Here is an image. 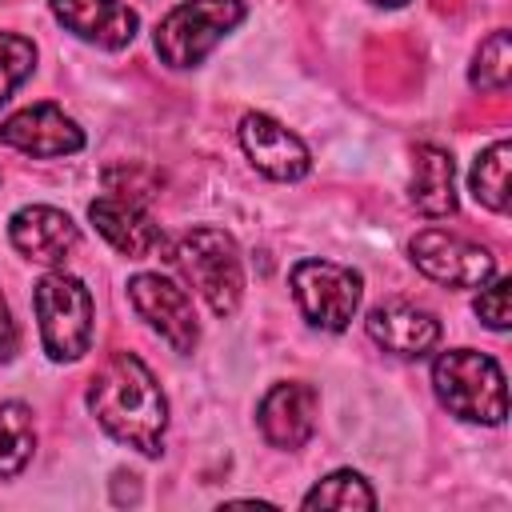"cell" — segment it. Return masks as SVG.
Instances as JSON below:
<instances>
[{"mask_svg":"<svg viewBox=\"0 0 512 512\" xmlns=\"http://www.w3.org/2000/svg\"><path fill=\"white\" fill-rule=\"evenodd\" d=\"M88 408L112 440H120L144 456L160 452L164 428H168V400L140 356L112 352L100 364V372L92 376Z\"/></svg>","mask_w":512,"mask_h":512,"instance_id":"obj_1","label":"cell"},{"mask_svg":"<svg viewBox=\"0 0 512 512\" xmlns=\"http://www.w3.org/2000/svg\"><path fill=\"white\" fill-rule=\"evenodd\" d=\"M432 388H436V400L468 424H492L496 428L508 416L504 372L484 352H472V348L440 352L432 364Z\"/></svg>","mask_w":512,"mask_h":512,"instance_id":"obj_2","label":"cell"},{"mask_svg":"<svg viewBox=\"0 0 512 512\" xmlns=\"http://www.w3.org/2000/svg\"><path fill=\"white\" fill-rule=\"evenodd\" d=\"M172 260L180 264L188 284L204 296V304L216 316H232L240 308L244 264H240V248H236V240L228 232H220V228H188L176 240Z\"/></svg>","mask_w":512,"mask_h":512,"instance_id":"obj_3","label":"cell"},{"mask_svg":"<svg viewBox=\"0 0 512 512\" xmlns=\"http://www.w3.org/2000/svg\"><path fill=\"white\" fill-rule=\"evenodd\" d=\"M40 340L52 360H80L92 344V296L88 288L68 272H48L36 280L32 292Z\"/></svg>","mask_w":512,"mask_h":512,"instance_id":"obj_4","label":"cell"},{"mask_svg":"<svg viewBox=\"0 0 512 512\" xmlns=\"http://www.w3.org/2000/svg\"><path fill=\"white\" fill-rule=\"evenodd\" d=\"M244 20L240 0H188L156 24V56L168 68H196L236 24Z\"/></svg>","mask_w":512,"mask_h":512,"instance_id":"obj_5","label":"cell"},{"mask_svg":"<svg viewBox=\"0 0 512 512\" xmlns=\"http://www.w3.org/2000/svg\"><path fill=\"white\" fill-rule=\"evenodd\" d=\"M288 284L304 320L324 332H344L364 296V276L336 260H300L292 264Z\"/></svg>","mask_w":512,"mask_h":512,"instance_id":"obj_6","label":"cell"},{"mask_svg":"<svg viewBox=\"0 0 512 512\" xmlns=\"http://www.w3.org/2000/svg\"><path fill=\"white\" fill-rule=\"evenodd\" d=\"M408 252H412V264L444 288H480L484 280L496 276V260L484 244H472V240L452 236L444 228L416 232Z\"/></svg>","mask_w":512,"mask_h":512,"instance_id":"obj_7","label":"cell"},{"mask_svg":"<svg viewBox=\"0 0 512 512\" xmlns=\"http://www.w3.org/2000/svg\"><path fill=\"white\" fill-rule=\"evenodd\" d=\"M128 296H132V308L172 344V352H192L196 348L200 324H196L188 292L176 280H168L160 272H140V276L128 280Z\"/></svg>","mask_w":512,"mask_h":512,"instance_id":"obj_8","label":"cell"},{"mask_svg":"<svg viewBox=\"0 0 512 512\" xmlns=\"http://www.w3.org/2000/svg\"><path fill=\"white\" fill-rule=\"evenodd\" d=\"M240 144H244L248 160H252L268 180L292 184V180L308 176V168H312V156H308L304 140H300L296 132H288L280 120L264 116V112H248V116L240 120Z\"/></svg>","mask_w":512,"mask_h":512,"instance_id":"obj_9","label":"cell"},{"mask_svg":"<svg viewBox=\"0 0 512 512\" xmlns=\"http://www.w3.org/2000/svg\"><path fill=\"white\" fill-rule=\"evenodd\" d=\"M316 408H320V396L312 384L304 380H284V384H272L268 396L260 400L256 408V420H260V432L272 448H304L316 432Z\"/></svg>","mask_w":512,"mask_h":512,"instance_id":"obj_10","label":"cell"},{"mask_svg":"<svg viewBox=\"0 0 512 512\" xmlns=\"http://www.w3.org/2000/svg\"><path fill=\"white\" fill-rule=\"evenodd\" d=\"M0 144L24 156H72L84 148V132L56 104H32L0 124Z\"/></svg>","mask_w":512,"mask_h":512,"instance_id":"obj_11","label":"cell"},{"mask_svg":"<svg viewBox=\"0 0 512 512\" xmlns=\"http://www.w3.org/2000/svg\"><path fill=\"white\" fill-rule=\"evenodd\" d=\"M48 4H52V16L72 36H80L96 48L120 52L136 40L140 20L124 0H48Z\"/></svg>","mask_w":512,"mask_h":512,"instance_id":"obj_12","label":"cell"},{"mask_svg":"<svg viewBox=\"0 0 512 512\" xmlns=\"http://www.w3.org/2000/svg\"><path fill=\"white\" fill-rule=\"evenodd\" d=\"M8 240L20 256L36 260V264H60L76 244H80V228L72 224L68 212L48 208V204H28L20 212H12L8 220Z\"/></svg>","mask_w":512,"mask_h":512,"instance_id":"obj_13","label":"cell"},{"mask_svg":"<svg viewBox=\"0 0 512 512\" xmlns=\"http://www.w3.org/2000/svg\"><path fill=\"white\" fill-rule=\"evenodd\" d=\"M88 220L128 260H144V256H152L164 244V232L152 224L144 204H132L124 196H112V192H104V196H96L88 204Z\"/></svg>","mask_w":512,"mask_h":512,"instance_id":"obj_14","label":"cell"},{"mask_svg":"<svg viewBox=\"0 0 512 512\" xmlns=\"http://www.w3.org/2000/svg\"><path fill=\"white\" fill-rule=\"evenodd\" d=\"M368 336L396 356H424L440 344V320L428 308L388 300L368 312Z\"/></svg>","mask_w":512,"mask_h":512,"instance_id":"obj_15","label":"cell"},{"mask_svg":"<svg viewBox=\"0 0 512 512\" xmlns=\"http://www.w3.org/2000/svg\"><path fill=\"white\" fill-rule=\"evenodd\" d=\"M412 208L440 220V216H452L456 212V164L444 148L436 144H420L412 152Z\"/></svg>","mask_w":512,"mask_h":512,"instance_id":"obj_16","label":"cell"},{"mask_svg":"<svg viewBox=\"0 0 512 512\" xmlns=\"http://www.w3.org/2000/svg\"><path fill=\"white\" fill-rule=\"evenodd\" d=\"M508 156H512L508 140H496L476 156L468 172V188L476 204H484L488 212H508Z\"/></svg>","mask_w":512,"mask_h":512,"instance_id":"obj_17","label":"cell"},{"mask_svg":"<svg viewBox=\"0 0 512 512\" xmlns=\"http://www.w3.org/2000/svg\"><path fill=\"white\" fill-rule=\"evenodd\" d=\"M36 448V428H32V412L16 400L0 404V476H16Z\"/></svg>","mask_w":512,"mask_h":512,"instance_id":"obj_18","label":"cell"},{"mask_svg":"<svg viewBox=\"0 0 512 512\" xmlns=\"http://www.w3.org/2000/svg\"><path fill=\"white\" fill-rule=\"evenodd\" d=\"M304 508H376V492L368 488V480L352 468H340L332 476H324L316 488H308Z\"/></svg>","mask_w":512,"mask_h":512,"instance_id":"obj_19","label":"cell"},{"mask_svg":"<svg viewBox=\"0 0 512 512\" xmlns=\"http://www.w3.org/2000/svg\"><path fill=\"white\" fill-rule=\"evenodd\" d=\"M472 88L480 92H504L508 80H512V32L496 28L480 48H476V60H472V72H468Z\"/></svg>","mask_w":512,"mask_h":512,"instance_id":"obj_20","label":"cell"},{"mask_svg":"<svg viewBox=\"0 0 512 512\" xmlns=\"http://www.w3.org/2000/svg\"><path fill=\"white\" fill-rule=\"evenodd\" d=\"M32 64H36L32 40H24L16 32H0V104L32 76Z\"/></svg>","mask_w":512,"mask_h":512,"instance_id":"obj_21","label":"cell"},{"mask_svg":"<svg viewBox=\"0 0 512 512\" xmlns=\"http://www.w3.org/2000/svg\"><path fill=\"white\" fill-rule=\"evenodd\" d=\"M512 284L504 280V276H496V280H484L480 284V296H476V316L492 328V332H504L508 328V320H512V292H508Z\"/></svg>","mask_w":512,"mask_h":512,"instance_id":"obj_22","label":"cell"},{"mask_svg":"<svg viewBox=\"0 0 512 512\" xmlns=\"http://www.w3.org/2000/svg\"><path fill=\"white\" fill-rule=\"evenodd\" d=\"M104 188H108L112 196L132 200V204H144V200H152V196L160 192L156 176H152V172H140V168H108V172H104Z\"/></svg>","mask_w":512,"mask_h":512,"instance_id":"obj_23","label":"cell"},{"mask_svg":"<svg viewBox=\"0 0 512 512\" xmlns=\"http://www.w3.org/2000/svg\"><path fill=\"white\" fill-rule=\"evenodd\" d=\"M16 344H20L16 320H12V312H8V304H4V296H0V360H12V356H16Z\"/></svg>","mask_w":512,"mask_h":512,"instance_id":"obj_24","label":"cell"},{"mask_svg":"<svg viewBox=\"0 0 512 512\" xmlns=\"http://www.w3.org/2000/svg\"><path fill=\"white\" fill-rule=\"evenodd\" d=\"M372 4H384V8H400V4H408V0H372Z\"/></svg>","mask_w":512,"mask_h":512,"instance_id":"obj_25","label":"cell"}]
</instances>
